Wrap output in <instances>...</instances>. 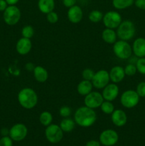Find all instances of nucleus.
I'll return each instance as SVG.
<instances>
[{"instance_id":"4c0bfd02","label":"nucleus","mask_w":145,"mask_h":146,"mask_svg":"<svg viewBox=\"0 0 145 146\" xmlns=\"http://www.w3.org/2000/svg\"><path fill=\"white\" fill-rule=\"evenodd\" d=\"M8 6L6 0H0V11H4Z\"/></svg>"},{"instance_id":"bb28decb","label":"nucleus","mask_w":145,"mask_h":146,"mask_svg":"<svg viewBox=\"0 0 145 146\" xmlns=\"http://www.w3.org/2000/svg\"><path fill=\"white\" fill-rule=\"evenodd\" d=\"M103 15L102 11L100 10H92L88 15V19L92 23H99L100 21H102Z\"/></svg>"},{"instance_id":"9d476101","label":"nucleus","mask_w":145,"mask_h":146,"mask_svg":"<svg viewBox=\"0 0 145 146\" xmlns=\"http://www.w3.org/2000/svg\"><path fill=\"white\" fill-rule=\"evenodd\" d=\"M104 101L105 100L101 93L98 91H91L85 96L84 104L85 106L95 110L100 108Z\"/></svg>"},{"instance_id":"f704fd0d","label":"nucleus","mask_w":145,"mask_h":146,"mask_svg":"<svg viewBox=\"0 0 145 146\" xmlns=\"http://www.w3.org/2000/svg\"><path fill=\"white\" fill-rule=\"evenodd\" d=\"M136 92L139 97H145V82L143 81L138 84Z\"/></svg>"},{"instance_id":"79ce46f5","label":"nucleus","mask_w":145,"mask_h":146,"mask_svg":"<svg viewBox=\"0 0 145 146\" xmlns=\"http://www.w3.org/2000/svg\"><path fill=\"white\" fill-rule=\"evenodd\" d=\"M8 5H16L19 1V0H6Z\"/></svg>"},{"instance_id":"7c9ffc66","label":"nucleus","mask_w":145,"mask_h":146,"mask_svg":"<svg viewBox=\"0 0 145 146\" xmlns=\"http://www.w3.org/2000/svg\"><path fill=\"white\" fill-rule=\"evenodd\" d=\"M125 70V75L127 76H134L135 74L136 73V65L133 64H129L125 67L124 68Z\"/></svg>"},{"instance_id":"39448f33","label":"nucleus","mask_w":145,"mask_h":146,"mask_svg":"<svg viewBox=\"0 0 145 146\" xmlns=\"http://www.w3.org/2000/svg\"><path fill=\"white\" fill-rule=\"evenodd\" d=\"M3 12V19L7 25H16L21 19V10L16 5L8 6Z\"/></svg>"},{"instance_id":"393cba45","label":"nucleus","mask_w":145,"mask_h":146,"mask_svg":"<svg viewBox=\"0 0 145 146\" xmlns=\"http://www.w3.org/2000/svg\"><path fill=\"white\" fill-rule=\"evenodd\" d=\"M39 121L41 125L47 127L48 125H51L53 121V115L51 113L48 111H43L39 115Z\"/></svg>"},{"instance_id":"72a5a7b5","label":"nucleus","mask_w":145,"mask_h":146,"mask_svg":"<svg viewBox=\"0 0 145 146\" xmlns=\"http://www.w3.org/2000/svg\"><path fill=\"white\" fill-rule=\"evenodd\" d=\"M0 146H13V140L9 137L2 136L0 139Z\"/></svg>"},{"instance_id":"f03ea898","label":"nucleus","mask_w":145,"mask_h":146,"mask_svg":"<svg viewBox=\"0 0 145 146\" xmlns=\"http://www.w3.org/2000/svg\"><path fill=\"white\" fill-rule=\"evenodd\" d=\"M18 104L22 108L31 110L36 107L38 101L36 92L31 88H24L18 92L17 96Z\"/></svg>"},{"instance_id":"5701e85b","label":"nucleus","mask_w":145,"mask_h":146,"mask_svg":"<svg viewBox=\"0 0 145 146\" xmlns=\"http://www.w3.org/2000/svg\"><path fill=\"white\" fill-rule=\"evenodd\" d=\"M75 122L74 120L68 118H64L60 123V127L65 133H70L75 128Z\"/></svg>"},{"instance_id":"cd10ccee","label":"nucleus","mask_w":145,"mask_h":146,"mask_svg":"<svg viewBox=\"0 0 145 146\" xmlns=\"http://www.w3.org/2000/svg\"><path fill=\"white\" fill-rule=\"evenodd\" d=\"M34 29L33 28V27L31 25H26L23 27V29H21V35L22 37L24 38H30L31 39L34 35Z\"/></svg>"},{"instance_id":"4468645a","label":"nucleus","mask_w":145,"mask_h":146,"mask_svg":"<svg viewBox=\"0 0 145 146\" xmlns=\"http://www.w3.org/2000/svg\"><path fill=\"white\" fill-rule=\"evenodd\" d=\"M67 17L70 22L72 24H78L82 21L83 17V11L80 6L75 4L68 8Z\"/></svg>"},{"instance_id":"f3484780","label":"nucleus","mask_w":145,"mask_h":146,"mask_svg":"<svg viewBox=\"0 0 145 146\" xmlns=\"http://www.w3.org/2000/svg\"><path fill=\"white\" fill-rule=\"evenodd\" d=\"M109 79L114 84H118L121 82L126 76L124 68L120 66H115L112 67L109 71Z\"/></svg>"},{"instance_id":"a878e982","label":"nucleus","mask_w":145,"mask_h":146,"mask_svg":"<svg viewBox=\"0 0 145 146\" xmlns=\"http://www.w3.org/2000/svg\"><path fill=\"white\" fill-rule=\"evenodd\" d=\"M100 108H101V111L107 115H111L115 111V106L112 101H104Z\"/></svg>"},{"instance_id":"58836bf2","label":"nucleus","mask_w":145,"mask_h":146,"mask_svg":"<svg viewBox=\"0 0 145 146\" xmlns=\"http://www.w3.org/2000/svg\"><path fill=\"white\" fill-rule=\"evenodd\" d=\"M24 67H25V69L26 70V71H34V68H35V66H34V64H33V63L28 62L25 64V66Z\"/></svg>"},{"instance_id":"9b49d317","label":"nucleus","mask_w":145,"mask_h":146,"mask_svg":"<svg viewBox=\"0 0 145 146\" xmlns=\"http://www.w3.org/2000/svg\"><path fill=\"white\" fill-rule=\"evenodd\" d=\"M28 134V128L24 123H16L9 129V137L14 141H21Z\"/></svg>"},{"instance_id":"b1692460","label":"nucleus","mask_w":145,"mask_h":146,"mask_svg":"<svg viewBox=\"0 0 145 146\" xmlns=\"http://www.w3.org/2000/svg\"><path fill=\"white\" fill-rule=\"evenodd\" d=\"M112 2L114 8L122 10L131 7L134 2V0H112Z\"/></svg>"},{"instance_id":"423d86ee","label":"nucleus","mask_w":145,"mask_h":146,"mask_svg":"<svg viewBox=\"0 0 145 146\" xmlns=\"http://www.w3.org/2000/svg\"><path fill=\"white\" fill-rule=\"evenodd\" d=\"M63 131L60 125L52 124L48 125L45 130V135L48 142L51 143H58L63 137Z\"/></svg>"},{"instance_id":"c756f323","label":"nucleus","mask_w":145,"mask_h":146,"mask_svg":"<svg viewBox=\"0 0 145 146\" xmlns=\"http://www.w3.org/2000/svg\"><path fill=\"white\" fill-rule=\"evenodd\" d=\"M136 67L140 74H145V58H139L136 61Z\"/></svg>"},{"instance_id":"ddd939ff","label":"nucleus","mask_w":145,"mask_h":146,"mask_svg":"<svg viewBox=\"0 0 145 146\" xmlns=\"http://www.w3.org/2000/svg\"><path fill=\"white\" fill-rule=\"evenodd\" d=\"M102 95L105 101H115L119 95V87L117 84H108L105 88H102Z\"/></svg>"},{"instance_id":"1a4fd4ad","label":"nucleus","mask_w":145,"mask_h":146,"mask_svg":"<svg viewBox=\"0 0 145 146\" xmlns=\"http://www.w3.org/2000/svg\"><path fill=\"white\" fill-rule=\"evenodd\" d=\"M109 81L110 79L109 72L106 70L101 69L95 73L91 82L94 88L97 89H102L109 84Z\"/></svg>"},{"instance_id":"ea45409f","label":"nucleus","mask_w":145,"mask_h":146,"mask_svg":"<svg viewBox=\"0 0 145 146\" xmlns=\"http://www.w3.org/2000/svg\"><path fill=\"white\" fill-rule=\"evenodd\" d=\"M85 146H100V141H95V140H91L87 143Z\"/></svg>"},{"instance_id":"aec40b11","label":"nucleus","mask_w":145,"mask_h":146,"mask_svg":"<svg viewBox=\"0 0 145 146\" xmlns=\"http://www.w3.org/2000/svg\"><path fill=\"white\" fill-rule=\"evenodd\" d=\"M55 1L54 0H38V8L43 14H47L51 12L55 9Z\"/></svg>"},{"instance_id":"c85d7f7f","label":"nucleus","mask_w":145,"mask_h":146,"mask_svg":"<svg viewBox=\"0 0 145 146\" xmlns=\"http://www.w3.org/2000/svg\"><path fill=\"white\" fill-rule=\"evenodd\" d=\"M95 71L92 69L89 68H85L82 71V77L84 80H88V81H92L94 75H95Z\"/></svg>"},{"instance_id":"412c9836","label":"nucleus","mask_w":145,"mask_h":146,"mask_svg":"<svg viewBox=\"0 0 145 146\" xmlns=\"http://www.w3.org/2000/svg\"><path fill=\"white\" fill-rule=\"evenodd\" d=\"M93 86L90 81L82 79L77 86V91L78 94L82 96H85L92 91Z\"/></svg>"},{"instance_id":"f8f14e48","label":"nucleus","mask_w":145,"mask_h":146,"mask_svg":"<svg viewBox=\"0 0 145 146\" xmlns=\"http://www.w3.org/2000/svg\"><path fill=\"white\" fill-rule=\"evenodd\" d=\"M119 140V135L112 129H107L102 131L99 137L100 144L105 146L115 145Z\"/></svg>"},{"instance_id":"6ab92c4d","label":"nucleus","mask_w":145,"mask_h":146,"mask_svg":"<svg viewBox=\"0 0 145 146\" xmlns=\"http://www.w3.org/2000/svg\"><path fill=\"white\" fill-rule=\"evenodd\" d=\"M34 78L39 83H44L48 80V72L44 67L41 66H36L33 71Z\"/></svg>"},{"instance_id":"c9c22d12","label":"nucleus","mask_w":145,"mask_h":146,"mask_svg":"<svg viewBox=\"0 0 145 146\" xmlns=\"http://www.w3.org/2000/svg\"><path fill=\"white\" fill-rule=\"evenodd\" d=\"M134 4L137 8L145 10V0H135Z\"/></svg>"},{"instance_id":"e433bc0d","label":"nucleus","mask_w":145,"mask_h":146,"mask_svg":"<svg viewBox=\"0 0 145 146\" xmlns=\"http://www.w3.org/2000/svg\"><path fill=\"white\" fill-rule=\"evenodd\" d=\"M77 0H63V4L67 8H70V7H72V6L75 5L76 4Z\"/></svg>"},{"instance_id":"f257e3e1","label":"nucleus","mask_w":145,"mask_h":146,"mask_svg":"<svg viewBox=\"0 0 145 146\" xmlns=\"http://www.w3.org/2000/svg\"><path fill=\"white\" fill-rule=\"evenodd\" d=\"M97 114L95 110L88 107L80 106L74 113V121L75 123L80 127L88 128L96 122Z\"/></svg>"},{"instance_id":"6e6552de","label":"nucleus","mask_w":145,"mask_h":146,"mask_svg":"<svg viewBox=\"0 0 145 146\" xmlns=\"http://www.w3.org/2000/svg\"><path fill=\"white\" fill-rule=\"evenodd\" d=\"M139 101V96L134 90H127L120 96V103L125 108H132L136 106Z\"/></svg>"},{"instance_id":"0eeeda50","label":"nucleus","mask_w":145,"mask_h":146,"mask_svg":"<svg viewBox=\"0 0 145 146\" xmlns=\"http://www.w3.org/2000/svg\"><path fill=\"white\" fill-rule=\"evenodd\" d=\"M122 21L121 14L116 11H109L103 15L102 22L106 28L115 29Z\"/></svg>"},{"instance_id":"20e7f679","label":"nucleus","mask_w":145,"mask_h":146,"mask_svg":"<svg viewBox=\"0 0 145 146\" xmlns=\"http://www.w3.org/2000/svg\"><path fill=\"white\" fill-rule=\"evenodd\" d=\"M113 52L119 59H128L132 54V48L127 41L119 39L113 44Z\"/></svg>"},{"instance_id":"473e14b6","label":"nucleus","mask_w":145,"mask_h":146,"mask_svg":"<svg viewBox=\"0 0 145 146\" xmlns=\"http://www.w3.org/2000/svg\"><path fill=\"white\" fill-rule=\"evenodd\" d=\"M46 19L47 21L50 24H55L58 21L59 17H58V14L56 12L53 11L46 14Z\"/></svg>"},{"instance_id":"7ed1b4c3","label":"nucleus","mask_w":145,"mask_h":146,"mask_svg":"<svg viewBox=\"0 0 145 146\" xmlns=\"http://www.w3.org/2000/svg\"><path fill=\"white\" fill-rule=\"evenodd\" d=\"M117 38L124 41H129L135 35L136 29L134 23L129 20H125L121 22L119 27L117 28Z\"/></svg>"},{"instance_id":"2f4dec72","label":"nucleus","mask_w":145,"mask_h":146,"mask_svg":"<svg viewBox=\"0 0 145 146\" xmlns=\"http://www.w3.org/2000/svg\"><path fill=\"white\" fill-rule=\"evenodd\" d=\"M72 113V110L68 106H63L59 109V115L63 118H68Z\"/></svg>"},{"instance_id":"4be33fe9","label":"nucleus","mask_w":145,"mask_h":146,"mask_svg":"<svg viewBox=\"0 0 145 146\" xmlns=\"http://www.w3.org/2000/svg\"><path fill=\"white\" fill-rule=\"evenodd\" d=\"M102 38L107 44H115L117 38V32L112 29L105 28L102 32Z\"/></svg>"},{"instance_id":"2eb2a0df","label":"nucleus","mask_w":145,"mask_h":146,"mask_svg":"<svg viewBox=\"0 0 145 146\" xmlns=\"http://www.w3.org/2000/svg\"><path fill=\"white\" fill-rule=\"evenodd\" d=\"M32 48V42L30 38L21 37L17 41L16 44V50L17 53L21 56L28 54Z\"/></svg>"},{"instance_id":"a19ab883","label":"nucleus","mask_w":145,"mask_h":146,"mask_svg":"<svg viewBox=\"0 0 145 146\" xmlns=\"http://www.w3.org/2000/svg\"><path fill=\"white\" fill-rule=\"evenodd\" d=\"M1 134L2 136H7L9 135V130L7 128H4L1 130Z\"/></svg>"},{"instance_id":"a211bd4d","label":"nucleus","mask_w":145,"mask_h":146,"mask_svg":"<svg viewBox=\"0 0 145 146\" xmlns=\"http://www.w3.org/2000/svg\"><path fill=\"white\" fill-rule=\"evenodd\" d=\"M132 51L138 58L145 56V38H138L135 39L132 45Z\"/></svg>"},{"instance_id":"dca6fc26","label":"nucleus","mask_w":145,"mask_h":146,"mask_svg":"<svg viewBox=\"0 0 145 146\" xmlns=\"http://www.w3.org/2000/svg\"><path fill=\"white\" fill-rule=\"evenodd\" d=\"M111 120L115 126L122 127L127 122V115L122 109H117L111 114Z\"/></svg>"}]
</instances>
